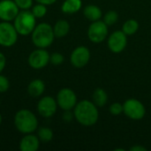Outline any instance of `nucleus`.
Listing matches in <instances>:
<instances>
[{
    "instance_id": "nucleus-1",
    "label": "nucleus",
    "mask_w": 151,
    "mask_h": 151,
    "mask_svg": "<svg viewBox=\"0 0 151 151\" xmlns=\"http://www.w3.org/2000/svg\"><path fill=\"white\" fill-rule=\"evenodd\" d=\"M73 115L79 124L84 127H92L96 124L99 119L97 106L93 101L81 100L73 108Z\"/></svg>"
},
{
    "instance_id": "nucleus-2",
    "label": "nucleus",
    "mask_w": 151,
    "mask_h": 151,
    "mask_svg": "<svg viewBox=\"0 0 151 151\" xmlns=\"http://www.w3.org/2000/svg\"><path fill=\"white\" fill-rule=\"evenodd\" d=\"M55 38L53 27L48 23H41L35 26L32 32V42L37 48L45 49L50 47Z\"/></svg>"
},
{
    "instance_id": "nucleus-3",
    "label": "nucleus",
    "mask_w": 151,
    "mask_h": 151,
    "mask_svg": "<svg viewBox=\"0 0 151 151\" xmlns=\"http://www.w3.org/2000/svg\"><path fill=\"white\" fill-rule=\"evenodd\" d=\"M14 124L19 132L27 134H32L37 129L38 120L32 111L23 109L16 113Z\"/></svg>"
},
{
    "instance_id": "nucleus-4",
    "label": "nucleus",
    "mask_w": 151,
    "mask_h": 151,
    "mask_svg": "<svg viewBox=\"0 0 151 151\" xmlns=\"http://www.w3.org/2000/svg\"><path fill=\"white\" fill-rule=\"evenodd\" d=\"M13 26L19 35H27L34 31L36 26V18L31 11L22 10L14 19Z\"/></svg>"
},
{
    "instance_id": "nucleus-5",
    "label": "nucleus",
    "mask_w": 151,
    "mask_h": 151,
    "mask_svg": "<svg viewBox=\"0 0 151 151\" xmlns=\"http://www.w3.org/2000/svg\"><path fill=\"white\" fill-rule=\"evenodd\" d=\"M123 113L133 120H141L145 117L146 109L140 100L129 98L123 104Z\"/></svg>"
},
{
    "instance_id": "nucleus-6",
    "label": "nucleus",
    "mask_w": 151,
    "mask_h": 151,
    "mask_svg": "<svg viewBox=\"0 0 151 151\" xmlns=\"http://www.w3.org/2000/svg\"><path fill=\"white\" fill-rule=\"evenodd\" d=\"M108 26L103 20L93 21L88 28V37L94 43H100L108 38Z\"/></svg>"
},
{
    "instance_id": "nucleus-7",
    "label": "nucleus",
    "mask_w": 151,
    "mask_h": 151,
    "mask_svg": "<svg viewBox=\"0 0 151 151\" xmlns=\"http://www.w3.org/2000/svg\"><path fill=\"white\" fill-rule=\"evenodd\" d=\"M18 32L14 26L9 21L0 23V45L4 47H12L18 39Z\"/></svg>"
},
{
    "instance_id": "nucleus-8",
    "label": "nucleus",
    "mask_w": 151,
    "mask_h": 151,
    "mask_svg": "<svg viewBox=\"0 0 151 151\" xmlns=\"http://www.w3.org/2000/svg\"><path fill=\"white\" fill-rule=\"evenodd\" d=\"M57 103L63 111H72L77 104V96L73 90L64 88L57 95Z\"/></svg>"
},
{
    "instance_id": "nucleus-9",
    "label": "nucleus",
    "mask_w": 151,
    "mask_h": 151,
    "mask_svg": "<svg viewBox=\"0 0 151 151\" xmlns=\"http://www.w3.org/2000/svg\"><path fill=\"white\" fill-rule=\"evenodd\" d=\"M107 45L112 53H121L127 45V35L122 30L114 31L109 35Z\"/></svg>"
},
{
    "instance_id": "nucleus-10",
    "label": "nucleus",
    "mask_w": 151,
    "mask_h": 151,
    "mask_svg": "<svg viewBox=\"0 0 151 151\" xmlns=\"http://www.w3.org/2000/svg\"><path fill=\"white\" fill-rule=\"evenodd\" d=\"M90 50L86 46H79L75 48L70 56V62L75 68H83L90 60Z\"/></svg>"
},
{
    "instance_id": "nucleus-11",
    "label": "nucleus",
    "mask_w": 151,
    "mask_h": 151,
    "mask_svg": "<svg viewBox=\"0 0 151 151\" xmlns=\"http://www.w3.org/2000/svg\"><path fill=\"white\" fill-rule=\"evenodd\" d=\"M50 56L45 49L38 48L29 55L28 64L34 69H42L50 63Z\"/></svg>"
},
{
    "instance_id": "nucleus-12",
    "label": "nucleus",
    "mask_w": 151,
    "mask_h": 151,
    "mask_svg": "<svg viewBox=\"0 0 151 151\" xmlns=\"http://www.w3.org/2000/svg\"><path fill=\"white\" fill-rule=\"evenodd\" d=\"M19 12V8L16 3L12 0H2L0 1V19L3 21H12L14 20L18 13Z\"/></svg>"
},
{
    "instance_id": "nucleus-13",
    "label": "nucleus",
    "mask_w": 151,
    "mask_h": 151,
    "mask_svg": "<svg viewBox=\"0 0 151 151\" xmlns=\"http://www.w3.org/2000/svg\"><path fill=\"white\" fill-rule=\"evenodd\" d=\"M57 100H55L51 96L42 97L37 104L38 112L43 118H51L52 116H54L57 111Z\"/></svg>"
},
{
    "instance_id": "nucleus-14",
    "label": "nucleus",
    "mask_w": 151,
    "mask_h": 151,
    "mask_svg": "<svg viewBox=\"0 0 151 151\" xmlns=\"http://www.w3.org/2000/svg\"><path fill=\"white\" fill-rule=\"evenodd\" d=\"M40 146V140L37 136L27 134L19 142V150L21 151H36Z\"/></svg>"
},
{
    "instance_id": "nucleus-15",
    "label": "nucleus",
    "mask_w": 151,
    "mask_h": 151,
    "mask_svg": "<svg viewBox=\"0 0 151 151\" xmlns=\"http://www.w3.org/2000/svg\"><path fill=\"white\" fill-rule=\"evenodd\" d=\"M83 15L87 19L93 22V21L100 20L103 17V12L99 6L95 4H89L84 8Z\"/></svg>"
},
{
    "instance_id": "nucleus-16",
    "label": "nucleus",
    "mask_w": 151,
    "mask_h": 151,
    "mask_svg": "<svg viewBox=\"0 0 151 151\" xmlns=\"http://www.w3.org/2000/svg\"><path fill=\"white\" fill-rule=\"evenodd\" d=\"M44 90H45V84L40 79H35L32 81L27 87V92L33 97H38L42 96Z\"/></svg>"
},
{
    "instance_id": "nucleus-17",
    "label": "nucleus",
    "mask_w": 151,
    "mask_h": 151,
    "mask_svg": "<svg viewBox=\"0 0 151 151\" xmlns=\"http://www.w3.org/2000/svg\"><path fill=\"white\" fill-rule=\"evenodd\" d=\"M82 7L81 0H65L61 10L65 14H73L78 12Z\"/></svg>"
},
{
    "instance_id": "nucleus-18",
    "label": "nucleus",
    "mask_w": 151,
    "mask_h": 151,
    "mask_svg": "<svg viewBox=\"0 0 151 151\" xmlns=\"http://www.w3.org/2000/svg\"><path fill=\"white\" fill-rule=\"evenodd\" d=\"M70 31V24L67 20L60 19L56 22L53 27V32L56 38L65 37Z\"/></svg>"
},
{
    "instance_id": "nucleus-19",
    "label": "nucleus",
    "mask_w": 151,
    "mask_h": 151,
    "mask_svg": "<svg viewBox=\"0 0 151 151\" xmlns=\"http://www.w3.org/2000/svg\"><path fill=\"white\" fill-rule=\"evenodd\" d=\"M92 101L97 107H104L108 103V95L102 88H97L92 96Z\"/></svg>"
},
{
    "instance_id": "nucleus-20",
    "label": "nucleus",
    "mask_w": 151,
    "mask_h": 151,
    "mask_svg": "<svg viewBox=\"0 0 151 151\" xmlns=\"http://www.w3.org/2000/svg\"><path fill=\"white\" fill-rule=\"evenodd\" d=\"M139 29V22L136 19H127L122 26V31L128 36L134 35Z\"/></svg>"
},
{
    "instance_id": "nucleus-21",
    "label": "nucleus",
    "mask_w": 151,
    "mask_h": 151,
    "mask_svg": "<svg viewBox=\"0 0 151 151\" xmlns=\"http://www.w3.org/2000/svg\"><path fill=\"white\" fill-rule=\"evenodd\" d=\"M38 138L43 142H48L53 138V132L49 127H40L38 130Z\"/></svg>"
},
{
    "instance_id": "nucleus-22",
    "label": "nucleus",
    "mask_w": 151,
    "mask_h": 151,
    "mask_svg": "<svg viewBox=\"0 0 151 151\" xmlns=\"http://www.w3.org/2000/svg\"><path fill=\"white\" fill-rule=\"evenodd\" d=\"M103 18H104L103 21L108 27H111V26H113L116 22H118V20H119V14L115 11H109V12H107L104 14V16Z\"/></svg>"
},
{
    "instance_id": "nucleus-23",
    "label": "nucleus",
    "mask_w": 151,
    "mask_h": 151,
    "mask_svg": "<svg viewBox=\"0 0 151 151\" xmlns=\"http://www.w3.org/2000/svg\"><path fill=\"white\" fill-rule=\"evenodd\" d=\"M32 13L34 14V16L35 18H38V19H41L42 17H44L47 13V8H46V5L45 4H35V6H33L32 10H31Z\"/></svg>"
},
{
    "instance_id": "nucleus-24",
    "label": "nucleus",
    "mask_w": 151,
    "mask_h": 151,
    "mask_svg": "<svg viewBox=\"0 0 151 151\" xmlns=\"http://www.w3.org/2000/svg\"><path fill=\"white\" fill-rule=\"evenodd\" d=\"M65 61L64 56L59 52H54L50 56V63L54 65H60Z\"/></svg>"
},
{
    "instance_id": "nucleus-25",
    "label": "nucleus",
    "mask_w": 151,
    "mask_h": 151,
    "mask_svg": "<svg viewBox=\"0 0 151 151\" xmlns=\"http://www.w3.org/2000/svg\"><path fill=\"white\" fill-rule=\"evenodd\" d=\"M109 111L111 115L113 116H119L121 113H123V104L120 103H113L111 104Z\"/></svg>"
},
{
    "instance_id": "nucleus-26",
    "label": "nucleus",
    "mask_w": 151,
    "mask_h": 151,
    "mask_svg": "<svg viewBox=\"0 0 151 151\" xmlns=\"http://www.w3.org/2000/svg\"><path fill=\"white\" fill-rule=\"evenodd\" d=\"M18 7L21 10H28L32 4H33V0H13Z\"/></svg>"
},
{
    "instance_id": "nucleus-27",
    "label": "nucleus",
    "mask_w": 151,
    "mask_h": 151,
    "mask_svg": "<svg viewBox=\"0 0 151 151\" xmlns=\"http://www.w3.org/2000/svg\"><path fill=\"white\" fill-rule=\"evenodd\" d=\"M9 87H10V83L8 79L5 76L0 74V93L6 92L9 89Z\"/></svg>"
},
{
    "instance_id": "nucleus-28",
    "label": "nucleus",
    "mask_w": 151,
    "mask_h": 151,
    "mask_svg": "<svg viewBox=\"0 0 151 151\" xmlns=\"http://www.w3.org/2000/svg\"><path fill=\"white\" fill-rule=\"evenodd\" d=\"M74 115L73 113L71 112V111H65V113L63 115V119L65 122H70L73 119Z\"/></svg>"
},
{
    "instance_id": "nucleus-29",
    "label": "nucleus",
    "mask_w": 151,
    "mask_h": 151,
    "mask_svg": "<svg viewBox=\"0 0 151 151\" xmlns=\"http://www.w3.org/2000/svg\"><path fill=\"white\" fill-rule=\"evenodd\" d=\"M5 64H6V58H5L4 55L2 52H0V73L4 69Z\"/></svg>"
},
{
    "instance_id": "nucleus-30",
    "label": "nucleus",
    "mask_w": 151,
    "mask_h": 151,
    "mask_svg": "<svg viewBox=\"0 0 151 151\" xmlns=\"http://www.w3.org/2000/svg\"><path fill=\"white\" fill-rule=\"evenodd\" d=\"M131 151H147V149L142 145H135V146H133L131 149Z\"/></svg>"
},
{
    "instance_id": "nucleus-31",
    "label": "nucleus",
    "mask_w": 151,
    "mask_h": 151,
    "mask_svg": "<svg viewBox=\"0 0 151 151\" xmlns=\"http://www.w3.org/2000/svg\"><path fill=\"white\" fill-rule=\"evenodd\" d=\"M35 1L39 4H42L45 5H50V4H53L57 0H35Z\"/></svg>"
},
{
    "instance_id": "nucleus-32",
    "label": "nucleus",
    "mask_w": 151,
    "mask_h": 151,
    "mask_svg": "<svg viewBox=\"0 0 151 151\" xmlns=\"http://www.w3.org/2000/svg\"><path fill=\"white\" fill-rule=\"evenodd\" d=\"M1 122H2V117H1V114H0V125H1Z\"/></svg>"
}]
</instances>
